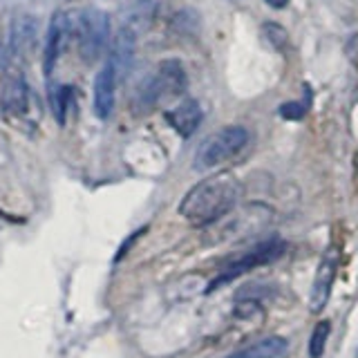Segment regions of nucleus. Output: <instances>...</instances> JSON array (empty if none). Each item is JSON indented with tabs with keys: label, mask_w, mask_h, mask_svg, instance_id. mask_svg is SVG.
Segmentation results:
<instances>
[{
	"label": "nucleus",
	"mask_w": 358,
	"mask_h": 358,
	"mask_svg": "<svg viewBox=\"0 0 358 358\" xmlns=\"http://www.w3.org/2000/svg\"><path fill=\"white\" fill-rule=\"evenodd\" d=\"M240 197V182L231 173H215L188 190L179 204V213L195 227H210L235 208Z\"/></svg>",
	"instance_id": "obj_1"
},
{
	"label": "nucleus",
	"mask_w": 358,
	"mask_h": 358,
	"mask_svg": "<svg viewBox=\"0 0 358 358\" xmlns=\"http://www.w3.org/2000/svg\"><path fill=\"white\" fill-rule=\"evenodd\" d=\"M246 141H249V132L242 126H227L217 130L197 148L193 159L195 171H210V168L233 159L246 145Z\"/></svg>",
	"instance_id": "obj_2"
},
{
	"label": "nucleus",
	"mask_w": 358,
	"mask_h": 358,
	"mask_svg": "<svg viewBox=\"0 0 358 358\" xmlns=\"http://www.w3.org/2000/svg\"><path fill=\"white\" fill-rule=\"evenodd\" d=\"M74 36L78 41V52L85 63L99 61L110 41V18L106 11L96 7L83 9L74 20Z\"/></svg>",
	"instance_id": "obj_3"
},
{
	"label": "nucleus",
	"mask_w": 358,
	"mask_h": 358,
	"mask_svg": "<svg viewBox=\"0 0 358 358\" xmlns=\"http://www.w3.org/2000/svg\"><path fill=\"white\" fill-rule=\"evenodd\" d=\"M285 251H287V244L282 240H268V242L257 244L253 251L244 253L242 257H238V260L231 262L229 266H224V271H220L217 278L208 285V291H215L224 285H229L231 280L249 273L251 268H257V266H264V264H271V262L280 260V257L285 255Z\"/></svg>",
	"instance_id": "obj_4"
},
{
	"label": "nucleus",
	"mask_w": 358,
	"mask_h": 358,
	"mask_svg": "<svg viewBox=\"0 0 358 358\" xmlns=\"http://www.w3.org/2000/svg\"><path fill=\"white\" fill-rule=\"evenodd\" d=\"M338 262H341L338 249L331 246V249L322 255V260L316 268V278H313V285H311L309 309L313 313H320L324 309V305H327V300L331 296L334 278H336V271H338Z\"/></svg>",
	"instance_id": "obj_5"
},
{
	"label": "nucleus",
	"mask_w": 358,
	"mask_h": 358,
	"mask_svg": "<svg viewBox=\"0 0 358 358\" xmlns=\"http://www.w3.org/2000/svg\"><path fill=\"white\" fill-rule=\"evenodd\" d=\"M0 106L7 117H25L29 110V87L20 72H7L0 92Z\"/></svg>",
	"instance_id": "obj_6"
},
{
	"label": "nucleus",
	"mask_w": 358,
	"mask_h": 358,
	"mask_svg": "<svg viewBox=\"0 0 358 358\" xmlns=\"http://www.w3.org/2000/svg\"><path fill=\"white\" fill-rule=\"evenodd\" d=\"M38 41V18L31 14H18L11 22V52L18 59L29 61V56L36 50Z\"/></svg>",
	"instance_id": "obj_7"
},
{
	"label": "nucleus",
	"mask_w": 358,
	"mask_h": 358,
	"mask_svg": "<svg viewBox=\"0 0 358 358\" xmlns=\"http://www.w3.org/2000/svg\"><path fill=\"white\" fill-rule=\"evenodd\" d=\"M115 87H117V72L108 65L94 78V112L99 119H108L115 110Z\"/></svg>",
	"instance_id": "obj_8"
},
{
	"label": "nucleus",
	"mask_w": 358,
	"mask_h": 358,
	"mask_svg": "<svg viewBox=\"0 0 358 358\" xmlns=\"http://www.w3.org/2000/svg\"><path fill=\"white\" fill-rule=\"evenodd\" d=\"M134 38H137V34H134L132 27H121L117 31V36L112 38L110 65L115 67L117 78H123L130 72V65H132V59H134Z\"/></svg>",
	"instance_id": "obj_9"
},
{
	"label": "nucleus",
	"mask_w": 358,
	"mask_h": 358,
	"mask_svg": "<svg viewBox=\"0 0 358 358\" xmlns=\"http://www.w3.org/2000/svg\"><path fill=\"white\" fill-rule=\"evenodd\" d=\"M72 29V22L65 14H56L52 18V25L48 31V41H45V56H43V65H45V74H52L56 61H59V54L65 45L67 34Z\"/></svg>",
	"instance_id": "obj_10"
},
{
	"label": "nucleus",
	"mask_w": 358,
	"mask_h": 358,
	"mask_svg": "<svg viewBox=\"0 0 358 358\" xmlns=\"http://www.w3.org/2000/svg\"><path fill=\"white\" fill-rule=\"evenodd\" d=\"M166 119L179 134H182V137H190L201 123V108L195 99H186L177 108L168 110Z\"/></svg>",
	"instance_id": "obj_11"
},
{
	"label": "nucleus",
	"mask_w": 358,
	"mask_h": 358,
	"mask_svg": "<svg viewBox=\"0 0 358 358\" xmlns=\"http://www.w3.org/2000/svg\"><path fill=\"white\" fill-rule=\"evenodd\" d=\"M155 76H157V83H159V90H162V99L177 96L186 90V72H184L182 63L175 59H168V61L159 63V67L155 70Z\"/></svg>",
	"instance_id": "obj_12"
},
{
	"label": "nucleus",
	"mask_w": 358,
	"mask_h": 358,
	"mask_svg": "<svg viewBox=\"0 0 358 358\" xmlns=\"http://www.w3.org/2000/svg\"><path fill=\"white\" fill-rule=\"evenodd\" d=\"M287 341L282 336H268V338L257 341L244 350L233 352L229 358H282L287 354Z\"/></svg>",
	"instance_id": "obj_13"
},
{
	"label": "nucleus",
	"mask_w": 358,
	"mask_h": 358,
	"mask_svg": "<svg viewBox=\"0 0 358 358\" xmlns=\"http://www.w3.org/2000/svg\"><path fill=\"white\" fill-rule=\"evenodd\" d=\"M233 318L257 329L264 322V309L260 302H255V300H240L233 309Z\"/></svg>",
	"instance_id": "obj_14"
},
{
	"label": "nucleus",
	"mask_w": 358,
	"mask_h": 358,
	"mask_svg": "<svg viewBox=\"0 0 358 358\" xmlns=\"http://www.w3.org/2000/svg\"><path fill=\"white\" fill-rule=\"evenodd\" d=\"M260 38L264 41L266 48L273 52H285L289 45V34L282 25H278V22H264L260 27Z\"/></svg>",
	"instance_id": "obj_15"
},
{
	"label": "nucleus",
	"mask_w": 358,
	"mask_h": 358,
	"mask_svg": "<svg viewBox=\"0 0 358 358\" xmlns=\"http://www.w3.org/2000/svg\"><path fill=\"white\" fill-rule=\"evenodd\" d=\"M329 322L320 320L316 327H313L311 336H309V356L311 358H320L324 347H327V338H329Z\"/></svg>",
	"instance_id": "obj_16"
},
{
	"label": "nucleus",
	"mask_w": 358,
	"mask_h": 358,
	"mask_svg": "<svg viewBox=\"0 0 358 358\" xmlns=\"http://www.w3.org/2000/svg\"><path fill=\"white\" fill-rule=\"evenodd\" d=\"M72 101V87H59L56 90V94L52 99V106H54V112H56V119L61 123H65V115H67V106H70Z\"/></svg>",
	"instance_id": "obj_17"
},
{
	"label": "nucleus",
	"mask_w": 358,
	"mask_h": 358,
	"mask_svg": "<svg viewBox=\"0 0 358 358\" xmlns=\"http://www.w3.org/2000/svg\"><path fill=\"white\" fill-rule=\"evenodd\" d=\"M280 117L287 119V121H300L302 117H305V112H307V106H302V103H296V101H291V103H282L280 106Z\"/></svg>",
	"instance_id": "obj_18"
},
{
	"label": "nucleus",
	"mask_w": 358,
	"mask_h": 358,
	"mask_svg": "<svg viewBox=\"0 0 358 358\" xmlns=\"http://www.w3.org/2000/svg\"><path fill=\"white\" fill-rule=\"evenodd\" d=\"M193 14L190 9H186V11H179V14L175 16V27L179 29V31H184V34H193V31H197V27H199V18H193V20H188V16Z\"/></svg>",
	"instance_id": "obj_19"
},
{
	"label": "nucleus",
	"mask_w": 358,
	"mask_h": 358,
	"mask_svg": "<svg viewBox=\"0 0 358 358\" xmlns=\"http://www.w3.org/2000/svg\"><path fill=\"white\" fill-rule=\"evenodd\" d=\"M266 5H271V7H275V9H282V7H287L289 5V0H264Z\"/></svg>",
	"instance_id": "obj_20"
},
{
	"label": "nucleus",
	"mask_w": 358,
	"mask_h": 358,
	"mask_svg": "<svg viewBox=\"0 0 358 358\" xmlns=\"http://www.w3.org/2000/svg\"><path fill=\"white\" fill-rule=\"evenodd\" d=\"M0 67H3V70L7 67V50L3 48V45H0Z\"/></svg>",
	"instance_id": "obj_21"
}]
</instances>
